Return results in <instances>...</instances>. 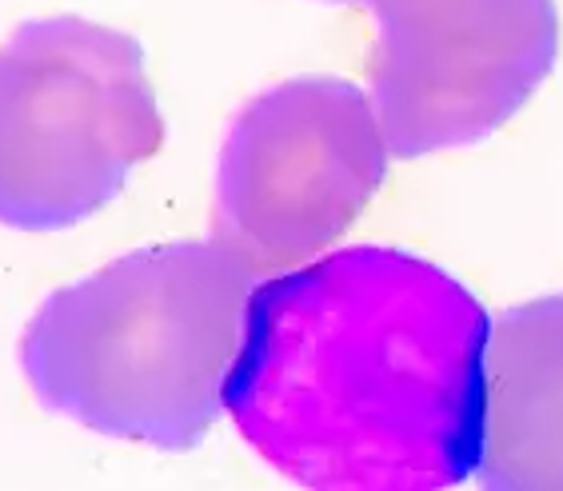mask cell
Here are the masks:
<instances>
[{
    "mask_svg": "<svg viewBox=\"0 0 563 491\" xmlns=\"http://www.w3.org/2000/svg\"><path fill=\"white\" fill-rule=\"evenodd\" d=\"M476 476L508 491L563 488V295L492 324Z\"/></svg>",
    "mask_w": 563,
    "mask_h": 491,
    "instance_id": "6",
    "label": "cell"
},
{
    "mask_svg": "<svg viewBox=\"0 0 563 491\" xmlns=\"http://www.w3.org/2000/svg\"><path fill=\"white\" fill-rule=\"evenodd\" d=\"M376 12L372 100L391 156L467 148L536 97L560 53L555 0H360Z\"/></svg>",
    "mask_w": 563,
    "mask_h": 491,
    "instance_id": "5",
    "label": "cell"
},
{
    "mask_svg": "<svg viewBox=\"0 0 563 491\" xmlns=\"http://www.w3.org/2000/svg\"><path fill=\"white\" fill-rule=\"evenodd\" d=\"M161 141L136 36L85 16H48L0 44L4 228H73L109 204Z\"/></svg>",
    "mask_w": 563,
    "mask_h": 491,
    "instance_id": "3",
    "label": "cell"
},
{
    "mask_svg": "<svg viewBox=\"0 0 563 491\" xmlns=\"http://www.w3.org/2000/svg\"><path fill=\"white\" fill-rule=\"evenodd\" d=\"M376 100L336 77L264 88L217 164V236L256 272L300 268L352 228L388 172Z\"/></svg>",
    "mask_w": 563,
    "mask_h": 491,
    "instance_id": "4",
    "label": "cell"
},
{
    "mask_svg": "<svg viewBox=\"0 0 563 491\" xmlns=\"http://www.w3.org/2000/svg\"><path fill=\"white\" fill-rule=\"evenodd\" d=\"M492 320L396 248L316 256L252 292L224 412L308 488H448L476 476Z\"/></svg>",
    "mask_w": 563,
    "mask_h": 491,
    "instance_id": "1",
    "label": "cell"
},
{
    "mask_svg": "<svg viewBox=\"0 0 563 491\" xmlns=\"http://www.w3.org/2000/svg\"><path fill=\"white\" fill-rule=\"evenodd\" d=\"M256 284L261 272L224 241L129 252L36 308L24 380L88 432L192 448L224 412Z\"/></svg>",
    "mask_w": 563,
    "mask_h": 491,
    "instance_id": "2",
    "label": "cell"
}]
</instances>
